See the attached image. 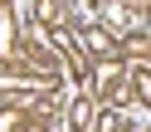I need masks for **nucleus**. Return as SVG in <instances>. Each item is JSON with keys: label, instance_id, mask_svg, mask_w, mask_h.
<instances>
[{"label": "nucleus", "instance_id": "7ed1b4c3", "mask_svg": "<svg viewBox=\"0 0 151 132\" xmlns=\"http://www.w3.org/2000/svg\"><path fill=\"white\" fill-rule=\"evenodd\" d=\"M24 132H49V127H44V122H29V127H24Z\"/></svg>", "mask_w": 151, "mask_h": 132}, {"label": "nucleus", "instance_id": "f03ea898", "mask_svg": "<svg viewBox=\"0 0 151 132\" xmlns=\"http://www.w3.org/2000/svg\"><path fill=\"white\" fill-rule=\"evenodd\" d=\"M39 20L44 25H59L63 20V0H39Z\"/></svg>", "mask_w": 151, "mask_h": 132}, {"label": "nucleus", "instance_id": "f257e3e1", "mask_svg": "<svg viewBox=\"0 0 151 132\" xmlns=\"http://www.w3.org/2000/svg\"><path fill=\"white\" fill-rule=\"evenodd\" d=\"M83 39H88V54H112V49H117V44H112V39H107L102 30H88Z\"/></svg>", "mask_w": 151, "mask_h": 132}]
</instances>
